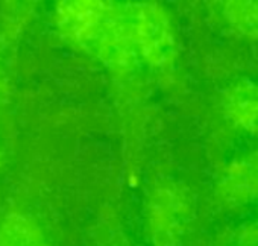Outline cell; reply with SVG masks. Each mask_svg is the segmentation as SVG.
Instances as JSON below:
<instances>
[{
	"instance_id": "6da1fadb",
	"label": "cell",
	"mask_w": 258,
	"mask_h": 246,
	"mask_svg": "<svg viewBox=\"0 0 258 246\" xmlns=\"http://www.w3.org/2000/svg\"><path fill=\"white\" fill-rule=\"evenodd\" d=\"M55 25L67 43L97 59L118 78L131 76L143 66L123 4L102 0L59 2L55 8Z\"/></svg>"
},
{
	"instance_id": "7a4b0ae2",
	"label": "cell",
	"mask_w": 258,
	"mask_h": 246,
	"mask_svg": "<svg viewBox=\"0 0 258 246\" xmlns=\"http://www.w3.org/2000/svg\"><path fill=\"white\" fill-rule=\"evenodd\" d=\"M193 198L173 179H158L145 201V235L151 246H182L193 220Z\"/></svg>"
},
{
	"instance_id": "3957f363",
	"label": "cell",
	"mask_w": 258,
	"mask_h": 246,
	"mask_svg": "<svg viewBox=\"0 0 258 246\" xmlns=\"http://www.w3.org/2000/svg\"><path fill=\"white\" fill-rule=\"evenodd\" d=\"M133 41L143 64L172 72L178 61V41L169 13L154 2L123 4Z\"/></svg>"
},
{
	"instance_id": "277c9868",
	"label": "cell",
	"mask_w": 258,
	"mask_h": 246,
	"mask_svg": "<svg viewBox=\"0 0 258 246\" xmlns=\"http://www.w3.org/2000/svg\"><path fill=\"white\" fill-rule=\"evenodd\" d=\"M214 195L225 208L237 210L258 201V149L234 157L220 170Z\"/></svg>"
},
{
	"instance_id": "5b68a950",
	"label": "cell",
	"mask_w": 258,
	"mask_h": 246,
	"mask_svg": "<svg viewBox=\"0 0 258 246\" xmlns=\"http://www.w3.org/2000/svg\"><path fill=\"white\" fill-rule=\"evenodd\" d=\"M220 108L231 125L252 137H258V81L240 79L226 87Z\"/></svg>"
},
{
	"instance_id": "8992f818",
	"label": "cell",
	"mask_w": 258,
	"mask_h": 246,
	"mask_svg": "<svg viewBox=\"0 0 258 246\" xmlns=\"http://www.w3.org/2000/svg\"><path fill=\"white\" fill-rule=\"evenodd\" d=\"M0 246H50V243L32 216L13 211L0 219Z\"/></svg>"
},
{
	"instance_id": "52a82bcc",
	"label": "cell",
	"mask_w": 258,
	"mask_h": 246,
	"mask_svg": "<svg viewBox=\"0 0 258 246\" xmlns=\"http://www.w3.org/2000/svg\"><path fill=\"white\" fill-rule=\"evenodd\" d=\"M228 26L244 38L258 41V0H229L220 4Z\"/></svg>"
},
{
	"instance_id": "ba28073f",
	"label": "cell",
	"mask_w": 258,
	"mask_h": 246,
	"mask_svg": "<svg viewBox=\"0 0 258 246\" xmlns=\"http://www.w3.org/2000/svg\"><path fill=\"white\" fill-rule=\"evenodd\" d=\"M0 93H2V78H0Z\"/></svg>"
},
{
	"instance_id": "9c48e42d",
	"label": "cell",
	"mask_w": 258,
	"mask_h": 246,
	"mask_svg": "<svg viewBox=\"0 0 258 246\" xmlns=\"http://www.w3.org/2000/svg\"><path fill=\"white\" fill-rule=\"evenodd\" d=\"M0 164H2V152H0Z\"/></svg>"
}]
</instances>
